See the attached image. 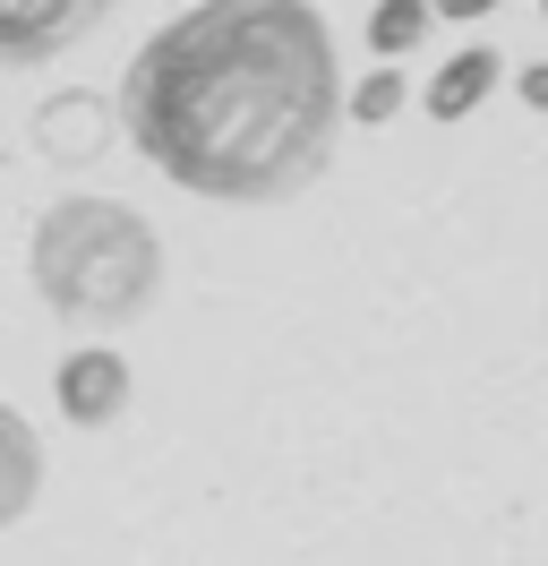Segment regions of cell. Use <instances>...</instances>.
Returning <instances> with one entry per match:
<instances>
[{"instance_id": "52a82bcc", "label": "cell", "mask_w": 548, "mask_h": 566, "mask_svg": "<svg viewBox=\"0 0 548 566\" xmlns=\"http://www.w3.org/2000/svg\"><path fill=\"white\" fill-rule=\"evenodd\" d=\"M497 70H506V61H497L488 43H472V52H454V61H445V70L429 77V95H420V104H429V120H463V112H472L479 95L497 86Z\"/></svg>"}, {"instance_id": "7a4b0ae2", "label": "cell", "mask_w": 548, "mask_h": 566, "mask_svg": "<svg viewBox=\"0 0 548 566\" xmlns=\"http://www.w3.org/2000/svg\"><path fill=\"white\" fill-rule=\"evenodd\" d=\"M34 301L68 326H129L164 292V232L129 198H52L27 232Z\"/></svg>"}, {"instance_id": "ba28073f", "label": "cell", "mask_w": 548, "mask_h": 566, "mask_svg": "<svg viewBox=\"0 0 548 566\" xmlns=\"http://www.w3.org/2000/svg\"><path fill=\"white\" fill-rule=\"evenodd\" d=\"M429 18H438L429 0H377V9H369V52H386V61L411 52V43L429 35Z\"/></svg>"}, {"instance_id": "9c48e42d", "label": "cell", "mask_w": 548, "mask_h": 566, "mask_svg": "<svg viewBox=\"0 0 548 566\" xmlns=\"http://www.w3.org/2000/svg\"><path fill=\"white\" fill-rule=\"evenodd\" d=\"M342 112H351V120H394V112H403V77H394V70H369L351 95H342Z\"/></svg>"}, {"instance_id": "30bf717a", "label": "cell", "mask_w": 548, "mask_h": 566, "mask_svg": "<svg viewBox=\"0 0 548 566\" xmlns=\"http://www.w3.org/2000/svg\"><path fill=\"white\" fill-rule=\"evenodd\" d=\"M523 104H540V112H548V61H540V70H523Z\"/></svg>"}, {"instance_id": "7c38bea8", "label": "cell", "mask_w": 548, "mask_h": 566, "mask_svg": "<svg viewBox=\"0 0 548 566\" xmlns=\"http://www.w3.org/2000/svg\"><path fill=\"white\" fill-rule=\"evenodd\" d=\"M540 9H548V0H540Z\"/></svg>"}, {"instance_id": "277c9868", "label": "cell", "mask_w": 548, "mask_h": 566, "mask_svg": "<svg viewBox=\"0 0 548 566\" xmlns=\"http://www.w3.org/2000/svg\"><path fill=\"white\" fill-rule=\"evenodd\" d=\"M129 353H112V344H77V353L52 369V403H61L77 429H103L129 412Z\"/></svg>"}, {"instance_id": "5b68a950", "label": "cell", "mask_w": 548, "mask_h": 566, "mask_svg": "<svg viewBox=\"0 0 548 566\" xmlns=\"http://www.w3.org/2000/svg\"><path fill=\"white\" fill-rule=\"evenodd\" d=\"M112 104L103 95H86V86H61V95H43L34 104V155L43 164H95L103 146H112Z\"/></svg>"}, {"instance_id": "8992f818", "label": "cell", "mask_w": 548, "mask_h": 566, "mask_svg": "<svg viewBox=\"0 0 548 566\" xmlns=\"http://www.w3.org/2000/svg\"><path fill=\"white\" fill-rule=\"evenodd\" d=\"M34 497H43V438H34V421L0 395V532L18 524V515H34Z\"/></svg>"}, {"instance_id": "8fae6325", "label": "cell", "mask_w": 548, "mask_h": 566, "mask_svg": "<svg viewBox=\"0 0 548 566\" xmlns=\"http://www.w3.org/2000/svg\"><path fill=\"white\" fill-rule=\"evenodd\" d=\"M429 9H445V18H488L497 0H429Z\"/></svg>"}, {"instance_id": "6da1fadb", "label": "cell", "mask_w": 548, "mask_h": 566, "mask_svg": "<svg viewBox=\"0 0 548 566\" xmlns=\"http://www.w3.org/2000/svg\"><path fill=\"white\" fill-rule=\"evenodd\" d=\"M112 120L180 189L274 207L335 164V27L317 0H198L129 52Z\"/></svg>"}, {"instance_id": "3957f363", "label": "cell", "mask_w": 548, "mask_h": 566, "mask_svg": "<svg viewBox=\"0 0 548 566\" xmlns=\"http://www.w3.org/2000/svg\"><path fill=\"white\" fill-rule=\"evenodd\" d=\"M112 18V0H0V70H43Z\"/></svg>"}]
</instances>
